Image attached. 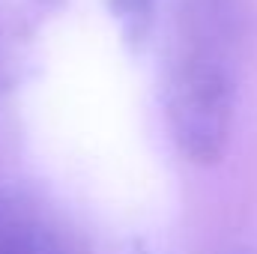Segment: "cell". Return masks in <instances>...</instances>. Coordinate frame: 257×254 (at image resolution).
<instances>
[{
    "label": "cell",
    "instance_id": "cell-1",
    "mask_svg": "<svg viewBox=\"0 0 257 254\" xmlns=\"http://www.w3.org/2000/svg\"><path fill=\"white\" fill-rule=\"evenodd\" d=\"M248 24V0H180L165 114L194 165H215L227 150Z\"/></svg>",
    "mask_w": 257,
    "mask_h": 254
},
{
    "label": "cell",
    "instance_id": "cell-2",
    "mask_svg": "<svg viewBox=\"0 0 257 254\" xmlns=\"http://www.w3.org/2000/svg\"><path fill=\"white\" fill-rule=\"evenodd\" d=\"M159 0H108V9L114 21L120 24V33L128 45H141L150 36L153 18H156Z\"/></svg>",
    "mask_w": 257,
    "mask_h": 254
}]
</instances>
